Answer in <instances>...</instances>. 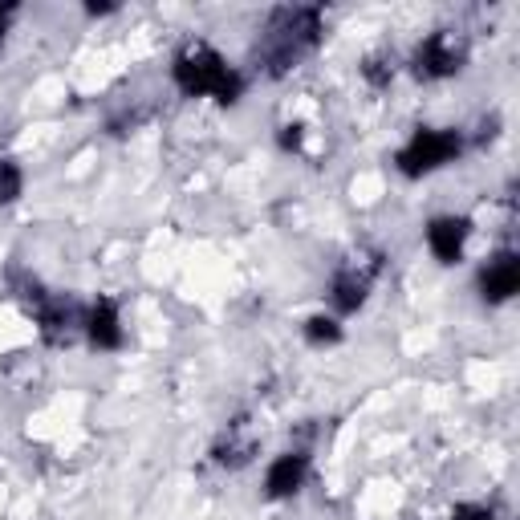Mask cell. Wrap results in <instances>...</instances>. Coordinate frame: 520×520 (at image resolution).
<instances>
[{
    "instance_id": "6da1fadb",
    "label": "cell",
    "mask_w": 520,
    "mask_h": 520,
    "mask_svg": "<svg viewBox=\"0 0 520 520\" xmlns=\"http://www.w3.org/2000/svg\"><path fill=\"white\" fill-rule=\"evenodd\" d=\"M171 78H175V86H179L183 94H191V98L212 94V98L224 102V106H232V102L244 94L240 74L232 70V65H228L208 41H191V45L175 57Z\"/></svg>"
},
{
    "instance_id": "7a4b0ae2",
    "label": "cell",
    "mask_w": 520,
    "mask_h": 520,
    "mask_svg": "<svg viewBox=\"0 0 520 520\" xmlns=\"http://www.w3.org/2000/svg\"><path fill=\"white\" fill-rule=\"evenodd\" d=\"M460 155V135L455 130H415V139L399 151V171L407 179H419V175H431L435 167L451 163Z\"/></svg>"
},
{
    "instance_id": "3957f363",
    "label": "cell",
    "mask_w": 520,
    "mask_h": 520,
    "mask_svg": "<svg viewBox=\"0 0 520 520\" xmlns=\"http://www.w3.org/2000/svg\"><path fill=\"white\" fill-rule=\"evenodd\" d=\"M460 65H464V45L455 41L451 33H431V37L415 49V74H419L423 82L460 74Z\"/></svg>"
},
{
    "instance_id": "277c9868",
    "label": "cell",
    "mask_w": 520,
    "mask_h": 520,
    "mask_svg": "<svg viewBox=\"0 0 520 520\" xmlns=\"http://www.w3.org/2000/svg\"><path fill=\"white\" fill-rule=\"evenodd\" d=\"M468 236H472V224L464 216H435L427 224V248L435 252V260H443V265H460Z\"/></svg>"
},
{
    "instance_id": "5b68a950",
    "label": "cell",
    "mask_w": 520,
    "mask_h": 520,
    "mask_svg": "<svg viewBox=\"0 0 520 520\" xmlns=\"http://www.w3.org/2000/svg\"><path fill=\"white\" fill-rule=\"evenodd\" d=\"M516 289H520V260H516V252H500V256H492L488 265L480 269V293H484V301H492V305L512 301Z\"/></svg>"
},
{
    "instance_id": "8992f818",
    "label": "cell",
    "mask_w": 520,
    "mask_h": 520,
    "mask_svg": "<svg viewBox=\"0 0 520 520\" xmlns=\"http://www.w3.org/2000/svg\"><path fill=\"white\" fill-rule=\"evenodd\" d=\"M305 476H309V455L285 451V455H277V460L269 464V472H265V492L273 500H289V496L301 492Z\"/></svg>"
},
{
    "instance_id": "52a82bcc",
    "label": "cell",
    "mask_w": 520,
    "mask_h": 520,
    "mask_svg": "<svg viewBox=\"0 0 520 520\" xmlns=\"http://www.w3.org/2000/svg\"><path fill=\"white\" fill-rule=\"evenodd\" d=\"M86 338L94 350H118L122 346V313L114 301H94L86 313Z\"/></svg>"
},
{
    "instance_id": "ba28073f",
    "label": "cell",
    "mask_w": 520,
    "mask_h": 520,
    "mask_svg": "<svg viewBox=\"0 0 520 520\" xmlns=\"http://www.w3.org/2000/svg\"><path fill=\"white\" fill-rule=\"evenodd\" d=\"M366 289H370V281L362 273H338L334 289H330V301H334L338 313H358L366 305Z\"/></svg>"
},
{
    "instance_id": "9c48e42d",
    "label": "cell",
    "mask_w": 520,
    "mask_h": 520,
    "mask_svg": "<svg viewBox=\"0 0 520 520\" xmlns=\"http://www.w3.org/2000/svg\"><path fill=\"white\" fill-rule=\"evenodd\" d=\"M305 338L313 346H334V342H342V321L330 313H313V317H305Z\"/></svg>"
},
{
    "instance_id": "30bf717a",
    "label": "cell",
    "mask_w": 520,
    "mask_h": 520,
    "mask_svg": "<svg viewBox=\"0 0 520 520\" xmlns=\"http://www.w3.org/2000/svg\"><path fill=\"white\" fill-rule=\"evenodd\" d=\"M25 191V171L13 159H0V204H17Z\"/></svg>"
},
{
    "instance_id": "8fae6325",
    "label": "cell",
    "mask_w": 520,
    "mask_h": 520,
    "mask_svg": "<svg viewBox=\"0 0 520 520\" xmlns=\"http://www.w3.org/2000/svg\"><path fill=\"white\" fill-rule=\"evenodd\" d=\"M362 74H366V82L370 86H390V78H395V65H386V57H378V53H370L366 61H362Z\"/></svg>"
},
{
    "instance_id": "7c38bea8",
    "label": "cell",
    "mask_w": 520,
    "mask_h": 520,
    "mask_svg": "<svg viewBox=\"0 0 520 520\" xmlns=\"http://www.w3.org/2000/svg\"><path fill=\"white\" fill-rule=\"evenodd\" d=\"M451 520H496V512H492V504H472V500H464V504L451 508Z\"/></svg>"
},
{
    "instance_id": "4fadbf2b",
    "label": "cell",
    "mask_w": 520,
    "mask_h": 520,
    "mask_svg": "<svg viewBox=\"0 0 520 520\" xmlns=\"http://www.w3.org/2000/svg\"><path fill=\"white\" fill-rule=\"evenodd\" d=\"M277 143H281V151H301L305 130H301L297 122H285V126H281V135H277Z\"/></svg>"
},
{
    "instance_id": "5bb4252c",
    "label": "cell",
    "mask_w": 520,
    "mask_h": 520,
    "mask_svg": "<svg viewBox=\"0 0 520 520\" xmlns=\"http://www.w3.org/2000/svg\"><path fill=\"white\" fill-rule=\"evenodd\" d=\"M86 13L90 17H106V13H114V5H86Z\"/></svg>"
}]
</instances>
